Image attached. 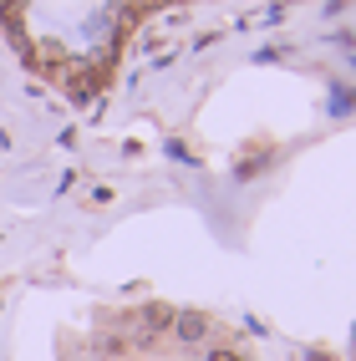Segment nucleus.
<instances>
[{
	"mask_svg": "<svg viewBox=\"0 0 356 361\" xmlns=\"http://www.w3.org/2000/svg\"><path fill=\"white\" fill-rule=\"evenodd\" d=\"M173 341L178 346H188V351H204L214 336H219V321L209 316V310H194V305H183V310H173Z\"/></svg>",
	"mask_w": 356,
	"mask_h": 361,
	"instance_id": "f257e3e1",
	"label": "nucleus"
},
{
	"mask_svg": "<svg viewBox=\"0 0 356 361\" xmlns=\"http://www.w3.org/2000/svg\"><path fill=\"white\" fill-rule=\"evenodd\" d=\"M92 351H97V361H123L128 356V331L102 326L97 336H92Z\"/></svg>",
	"mask_w": 356,
	"mask_h": 361,
	"instance_id": "f03ea898",
	"label": "nucleus"
},
{
	"mask_svg": "<svg viewBox=\"0 0 356 361\" xmlns=\"http://www.w3.org/2000/svg\"><path fill=\"white\" fill-rule=\"evenodd\" d=\"M199 361H254L245 346H234V341H209L204 351H199Z\"/></svg>",
	"mask_w": 356,
	"mask_h": 361,
	"instance_id": "7ed1b4c3",
	"label": "nucleus"
},
{
	"mask_svg": "<svg viewBox=\"0 0 356 361\" xmlns=\"http://www.w3.org/2000/svg\"><path fill=\"white\" fill-rule=\"evenodd\" d=\"M351 346H356V326H351Z\"/></svg>",
	"mask_w": 356,
	"mask_h": 361,
	"instance_id": "20e7f679",
	"label": "nucleus"
}]
</instances>
